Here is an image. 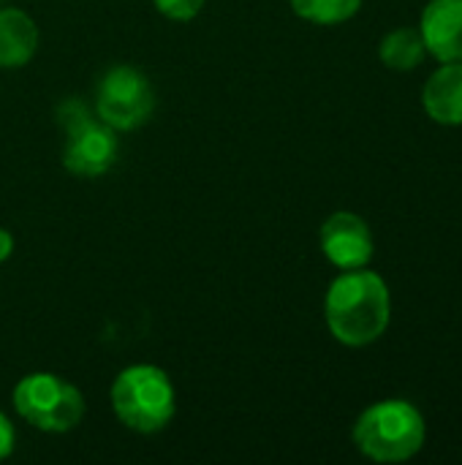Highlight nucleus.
Segmentation results:
<instances>
[{
  "label": "nucleus",
  "instance_id": "obj_1",
  "mask_svg": "<svg viewBox=\"0 0 462 465\" xmlns=\"http://www.w3.org/2000/svg\"><path fill=\"white\" fill-rule=\"evenodd\" d=\"M324 319L332 338L349 349L376 343L392 319L389 286L373 270H343L324 297Z\"/></svg>",
  "mask_w": 462,
  "mask_h": 465
},
{
  "label": "nucleus",
  "instance_id": "obj_2",
  "mask_svg": "<svg viewBox=\"0 0 462 465\" xmlns=\"http://www.w3.org/2000/svg\"><path fill=\"white\" fill-rule=\"evenodd\" d=\"M112 411L123 428L152 436L172 425L177 414V390L169 373L158 365L139 362L117 373L109 390Z\"/></svg>",
  "mask_w": 462,
  "mask_h": 465
},
{
  "label": "nucleus",
  "instance_id": "obj_3",
  "mask_svg": "<svg viewBox=\"0 0 462 465\" xmlns=\"http://www.w3.org/2000/svg\"><path fill=\"white\" fill-rule=\"evenodd\" d=\"M351 436L365 458L376 463H403L425 447L428 425L414 403L395 398L365 409Z\"/></svg>",
  "mask_w": 462,
  "mask_h": 465
},
{
  "label": "nucleus",
  "instance_id": "obj_4",
  "mask_svg": "<svg viewBox=\"0 0 462 465\" xmlns=\"http://www.w3.org/2000/svg\"><path fill=\"white\" fill-rule=\"evenodd\" d=\"M16 414L41 433H68L84 417V395L57 373L35 371L22 376L11 390Z\"/></svg>",
  "mask_w": 462,
  "mask_h": 465
},
{
  "label": "nucleus",
  "instance_id": "obj_5",
  "mask_svg": "<svg viewBox=\"0 0 462 465\" xmlns=\"http://www.w3.org/2000/svg\"><path fill=\"white\" fill-rule=\"evenodd\" d=\"M57 123L65 134L63 169L74 177H101L117 161V131H112L98 117H90L82 101H63L57 109Z\"/></svg>",
  "mask_w": 462,
  "mask_h": 465
},
{
  "label": "nucleus",
  "instance_id": "obj_6",
  "mask_svg": "<svg viewBox=\"0 0 462 465\" xmlns=\"http://www.w3.org/2000/svg\"><path fill=\"white\" fill-rule=\"evenodd\" d=\"M155 112L152 82L136 65H112L95 90V117L112 131H136Z\"/></svg>",
  "mask_w": 462,
  "mask_h": 465
},
{
  "label": "nucleus",
  "instance_id": "obj_7",
  "mask_svg": "<svg viewBox=\"0 0 462 465\" xmlns=\"http://www.w3.org/2000/svg\"><path fill=\"white\" fill-rule=\"evenodd\" d=\"M321 253L338 270H359L373 259V232L357 213H332L319 232Z\"/></svg>",
  "mask_w": 462,
  "mask_h": 465
},
{
  "label": "nucleus",
  "instance_id": "obj_8",
  "mask_svg": "<svg viewBox=\"0 0 462 465\" xmlns=\"http://www.w3.org/2000/svg\"><path fill=\"white\" fill-rule=\"evenodd\" d=\"M428 52L441 63L462 60V0H430L419 19Z\"/></svg>",
  "mask_w": 462,
  "mask_h": 465
},
{
  "label": "nucleus",
  "instance_id": "obj_9",
  "mask_svg": "<svg viewBox=\"0 0 462 465\" xmlns=\"http://www.w3.org/2000/svg\"><path fill=\"white\" fill-rule=\"evenodd\" d=\"M38 52V25L30 14L14 5H0V68L14 71L27 65Z\"/></svg>",
  "mask_w": 462,
  "mask_h": 465
},
{
  "label": "nucleus",
  "instance_id": "obj_10",
  "mask_svg": "<svg viewBox=\"0 0 462 465\" xmlns=\"http://www.w3.org/2000/svg\"><path fill=\"white\" fill-rule=\"evenodd\" d=\"M422 106L441 125H462V60L444 63L425 82Z\"/></svg>",
  "mask_w": 462,
  "mask_h": 465
},
{
  "label": "nucleus",
  "instance_id": "obj_11",
  "mask_svg": "<svg viewBox=\"0 0 462 465\" xmlns=\"http://www.w3.org/2000/svg\"><path fill=\"white\" fill-rule=\"evenodd\" d=\"M428 54V46L422 41V33L414 27H395L384 35L378 46V57L392 71H414Z\"/></svg>",
  "mask_w": 462,
  "mask_h": 465
},
{
  "label": "nucleus",
  "instance_id": "obj_12",
  "mask_svg": "<svg viewBox=\"0 0 462 465\" xmlns=\"http://www.w3.org/2000/svg\"><path fill=\"white\" fill-rule=\"evenodd\" d=\"M289 3L291 11L310 25H340L349 22L362 8V0H289Z\"/></svg>",
  "mask_w": 462,
  "mask_h": 465
},
{
  "label": "nucleus",
  "instance_id": "obj_13",
  "mask_svg": "<svg viewBox=\"0 0 462 465\" xmlns=\"http://www.w3.org/2000/svg\"><path fill=\"white\" fill-rule=\"evenodd\" d=\"M152 3L172 22H191L204 8V0H152Z\"/></svg>",
  "mask_w": 462,
  "mask_h": 465
},
{
  "label": "nucleus",
  "instance_id": "obj_14",
  "mask_svg": "<svg viewBox=\"0 0 462 465\" xmlns=\"http://www.w3.org/2000/svg\"><path fill=\"white\" fill-rule=\"evenodd\" d=\"M14 447H16V430L11 420L0 411V463L14 455Z\"/></svg>",
  "mask_w": 462,
  "mask_h": 465
},
{
  "label": "nucleus",
  "instance_id": "obj_15",
  "mask_svg": "<svg viewBox=\"0 0 462 465\" xmlns=\"http://www.w3.org/2000/svg\"><path fill=\"white\" fill-rule=\"evenodd\" d=\"M11 253H14V234H11L8 229H3V226H0V264H3V262H8V259H11Z\"/></svg>",
  "mask_w": 462,
  "mask_h": 465
},
{
  "label": "nucleus",
  "instance_id": "obj_16",
  "mask_svg": "<svg viewBox=\"0 0 462 465\" xmlns=\"http://www.w3.org/2000/svg\"><path fill=\"white\" fill-rule=\"evenodd\" d=\"M5 3H8V0H0V5H5Z\"/></svg>",
  "mask_w": 462,
  "mask_h": 465
}]
</instances>
